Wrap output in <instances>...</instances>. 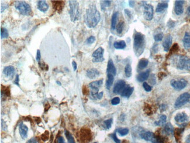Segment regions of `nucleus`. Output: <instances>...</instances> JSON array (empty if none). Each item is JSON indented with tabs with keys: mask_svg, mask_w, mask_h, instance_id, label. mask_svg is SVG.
<instances>
[{
	"mask_svg": "<svg viewBox=\"0 0 190 143\" xmlns=\"http://www.w3.org/2000/svg\"><path fill=\"white\" fill-rule=\"evenodd\" d=\"M101 15L94 4L89 6L84 15V22L86 25L90 28L96 27L99 23Z\"/></svg>",
	"mask_w": 190,
	"mask_h": 143,
	"instance_id": "1",
	"label": "nucleus"
},
{
	"mask_svg": "<svg viewBox=\"0 0 190 143\" xmlns=\"http://www.w3.org/2000/svg\"><path fill=\"white\" fill-rule=\"evenodd\" d=\"M145 38L143 34L135 32L134 36V50L136 56H140L145 48Z\"/></svg>",
	"mask_w": 190,
	"mask_h": 143,
	"instance_id": "2",
	"label": "nucleus"
},
{
	"mask_svg": "<svg viewBox=\"0 0 190 143\" xmlns=\"http://www.w3.org/2000/svg\"><path fill=\"white\" fill-rule=\"evenodd\" d=\"M173 64L177 69L190 71V58L184 55H176L173 58Z\"/></svg>",
	"mask_w": 190,
	"mask_h": 143,
	"instance_id": "3",
	"label": "nucleus"
},
{
	"mask_svg": "<svg viewBox=\"0 0 190 143\" xmlns=\"http://www.w3.org/2000/svg\"><path fill=\"white\" fill-rule=\"evenodd\" d=\"M69 14L72 22H75L80 18L79 4L77 1H69Z\"/></svg>",
	"mask_w": 190,
	"mask_h": 143,
	"instance_id": "4",
	"label": "nucleus"
},
{
	"mask_svg": "<svg viewBox=\"0 0 190 143\" xmlns=\"http://www.w3.org/2000/svg\"><path fill=\"white\" fill-rule=\"evenodd\" d=\"M15 8L20 14L23 15H29L32 12V9L29 4L23 1H18L15 3Z\"/></svg>",
	"mask_w": 190,
	"mask_h": 143,
	"instance_id": "5",
	"label": "nucleus"
},
{
	"mask_svg": "<svg viewBox=\"0 0 190 143\" xmlns=\"http://www.w3.org/2000/svg\"><path fill=\"white\" fill-rule=\"evenodd\" d=\"M170 84L175 90H181L187 86V81L184 79H180L179 80L173 79L170 82Z\"/></svg>",
	"mask_w": 190,
	"mask_h": 143,
	"instance_id": "6",
	"label": "nucleus"
},
{
	"mask_svg": "<svg viewBox=\"0 0 190 143\" xmlns=\"http://www.w3.org/2000/svg\"><path fill=\"white\" fill-rule=\"evenodd\" d=\"M104 49L101 48L99 47L96 50H95L92 55V62H101L104 61Z\"/></svg>",
	"mask_w": 190,
	"mask_h": 143,
	"instance_id": "7",
	"label": "nucleus"
},
{
	"mask_svg": "<svg viewBox=\"0 0 190 143\" xmlns=\"http://www.w3.org/2000/svg\"><path fill=\"white\" fill-rule=\"evenodd\" d=\"M143 16L146 20L151 21L153 17V7L151 5L149 4H144L143 6Z\"/></svg>",
	"mask_w": 190,
	"mask_h": 143,
	"instance_id": "8",
	"label": "nucleus"
},
{
	"mask_svg": "<svg viewBox=\"0 0 190 143\" xmlns=\"http://www.w3.org/2000/svg\"><path fill=\"white\" fill-rule=\"evenodd\" d=\"M190 95L188 93H184L181 94L176 100L174 106L176 108H179L188 102Z\"/></svg>",
	"mask_w": 190,
	"mask_h": 143,
	"instance_id": "9",
	"label": "nucleus"
},
{
	"mask_svg": "<svg viewBox=\"0 0 190 143\" xmlns=\"http://www.w3.org/2000/svg\"><path fill=\"white\" fill-rule=\"evenodd\" d=\"M126 83L123 80H118L115 84L113 92L115 94H120L123 90V89L125 88Z\"/></svg>",
	"mask_w": 190,
	"mask_h": 143,
	"instance_id": "10",
	"label": "nucleus"
},
{
	"mask_svg": "<svg viewBox=\"0 0 190 143\" xmlns=\"http://www.w3.org/2000/svg\"><path fill=\"white\" fill-rule=\"evenodd\" d=\"M184 1H180V0L176 1L174 6V12L176 15H180L183 13V5L184 4Z\"/></svg>",
	"mask_w": 190,
	"mask_h": 143,
	"instance_id": "11",
	"label": "nucleus"
},
{
	"mask_svg": "<svg viewBox=\"0 0 190 143\" xmlns=\"http://www.w3.org/2000/svg\"><path fill=\"white\" fill-rule=\"evenodd\" d=\"M139 136L140 137V138L146 141H151L154 136V134L150 131H145L143 130L139 133Z\"/></svg>",
	"mask_w": 190,
	"mask_h": 143,
	"instance_id": "12",
	"label": "nucleus"
},
{
	"mask_svg": "<svg viewBox=\"0 0 190 143\" xmlns=\"http://www.w3.org/2000/svg\"><path fill=\"white\" fill-rule=\"evenodd\" d=\"M172 42L173 37L171 35H168L165 37L163 42V46L165 51L168 52L170 50V48L172 44Z\"/></svg>",
	"mask_w": 190,
	"mask_h": 143,
	"instance_id": "13",
	"label": "nucleus"
},
{
	"mask_svg": "<svg viewBox=\"0 0 190 143\" xmlns=\"http://www.w3.org/2000/svg\"><path fill=\"white\" fill-rule=\"evenodd\" d=\"M174 120L178 123H183L188 121V117L186 113L182 112L176 114L174 117Z\"/></svg>",
	"mask_w": 190,
	"mask_h": 143,
	"instance_id": "14",
	"label": "nucleus"
},
{
	"mask_svg": "<svg viewBox=\"0 0 190 143\" xmlns=\"http://www.w3.org/2000/svg\"><path fill=\"white\" fill-rule=\"evenodd\" d=\"M134 90V88L133 87L130 86L129 85H127L126 86H125V88L123 89V90L121 92V93H120L121 96H122L123 97L128 98L132 95Z\"/></svg>",
	"mask_w": 190,
	"mask_h": 143,
	"instance_id": "15",
	"label": "nucleus"
},
{
	"mask_svg": "<svg viewBox=\"0 0 190 143\" xmlns=\"http://www.w3.org/2000/svg\"><path fill=\"white\" fill-rule=\"evenodd\" d=\"M107 72V74H111V75H114V76L116 74V69L114 65L113 61L111 59H110L108 61Z\"/></svg>",
	"mask_w": 190,
	"mask_h": 143,
	"instance_id": "16",
	"label": "nucleus"
},
{
	"mask_svg": "<svg viewBox=\"0 0 190 143\" xmlns=\"http://www.w3.org/2000/svg\"><path fill=\"white\" fill-rule=\"evenodd\" d=\"M87 76L91 79H96L100 76V72L95 68H91L87 70Z\"/></svg>",
	"mask_w": 190,
	"mask_h": 143,
	"instance_id": "17",
	"label": "nucleus"
},
{
	"mask_svg": "<svg viewBox=\"0 0 190 143\" xmlns=\"http://www.w3.org/2000/svg\"><path fill=\"white\" fill-rule=\"evenodd\" d=\"M28 131V127L26 125H25L23 123H21L19 124V134L23 139H25L27 137Z\"/></svg>",
	"mask_w": 190,
	"mask_h": 143,
	"instance_id": "18",
	"label": "nucleus"
},
{
	"mask_svg": "<svg viewBox=\"0 0 190 143\" xmlns=\"http://www.w3.org/2000/svg\"><path fill=\"white\" fill-rule=\"evenodd\" d=\"M37 7L38 9L43 12H46L49 9V5L46 1H43V0L38 1Z\"/></svg>",
	"mask_w": 190,
	"mask_h": 143,
	"instance_id": "19",
	"label": "nucleus"
},
{
	"mask_svg": "<svg viewBox=\"0 0 190 143\" xmlns=\"http://www.w3.org/2000/svg\"><path fill=\"white\" fill-rule=\"evenodd\" d=\"M3 73L6 77H13L15 73V68L12 66H8L4 68Z\"/></svg>",
	"mask_w": 190,
	"mask_h": 143,
	"instance_id": "20",
	"label": "nucleus"
},
{
	"mask_svg": "<svg viewBox=\"0 0 190 143\" xmlns=\"http://www.w3.org/2000/svg\"><path fill=\"white\" fill-rule=\"evenodd\" d=\"M149 73H150L149 70H147L145 72H141L137 76V80L139 82H145V80H146L148 79V77L149 76Z\"/></svg>",
	"mask_w": 190,
	"mask_h": 143,
	"instance_id": "21",
	"label": "nucleus"
},
{
	"mask_svg": "<svg viewBox=\"0 0 190 143\" xmlns=\"http://www.w3.org/2000/svg\"><path fill=\"white\" fill-rule=\"evenodd\" d=\"M183 45L185 49H188L190 48V34L186 32L184 34V37L182 39Z\"/></svg>",
	"mask_w": 190,
	"mask_h": 143,
	"instance_id": "22",
	"label": "nucleus"
},
{
	"mask_svg": "<svg viewBox=\"0 0 190 143\" xmlns=\"http://www.w3.org/2000/svg\"><path fill=\"white\" fill-rule=\"evenodd\" d=\"M168 3H162L158 4L157 6L156 9V12H162L166 10L168 8Z\"/></svg>",
	"mask_w": 190,
	"mask_h": 143,
	"instance_id": "23",
	"label": "nucleus"
},
{
	"mask_svg": "<svg viewBox=\"0 0 190 143\" xmlns=\"http://www.w3.org/2000/svg\"><path fill=\"white\" fill-rule=\"evenodd\" d=\"M114 80V76L111 74H107V79L106 81V88L107 89H110Z\"/></svg>",
	"mask_w": 190,
	"mask_h": 143,
	"instance_id": "24",
	"label": "nucleus"
},
{
	"mask_svg": "<svg viewBox=\"0 0 190 143\" xmlns=\"http://www.w3.org/2000/svg\"><path fill=\"white\" fill-rule=\"evenodd\" d=\"M174 128L171 123H169L165 125V128H164V131L166 134L172 135L174 134Z\"/></svg>",
	"mask_w": 190,
	"mask_h": 143,
	"instance_id": "25",
	"label": "nucleus"
},
{
	"mask_svg": "<svg viewBox=\"0 0 190 143\" xmlns=\"http://www.w3.org/2000/svg\"><path fill=\"white\" fill-rule=\"evenodd\" d=\"M118 12H115L113 14L111 18V30H114L116 27V22L118 21Z\"/></svg>",
	"mask_w": 190,
	"mask_h": 143,
	"instance_id": "26",
	"label": "nucleus"
},
{
	"mask_svg": "<svg viewBox=\"0 0 190 143\" xmlns=\"http://www.w3.org/2000/svg\"><path fill=\"white\" fill-rule=\"evenodd\" d=\"M148 64H149L148 59L146 58H142L139 62L138 66V70H142L145 69L148 65Z\"/></svg>",
	"mask_w": 190,
	"mask_h": 143,
	"instance_id": "27",
	"label": "nucleus"
},
{
	"mask_svg": "<svg viewBox=\"0 0 190 143\" xmlns=\"http://www.w3.org/2000/svg\"><path fill=\"white\" fill-rule=\"evenodd\" d=\"M103 80H99L97 81H94L89 84V87L90 88H97L99 89L100 86H101V85L103 84Z\"/></svg>",
	"mask_w": 190,
	"mask_h": 143,
	"instance_id": "28",
	"label": "nucleus"
},
{
	"mask_svg": "<svg viewBox=\"0 0 190 143\" xmlns=\"http://www.w3.org/2000/svg\"><path fill=\"white\" fill-rule=\"evenodd\" d=\"M126 43L124 41L115 42L114 44V46L116 49H123L126 48Z\"/></svg>",
	"mask_w": 190,
	"mask_h": 143,
	"instance_id": "29",
	"label": "nucleus"
},
{
	"mask_svg": "<svg viewBox=\"0 0 190 143\" xmlns=\"http://www.w3.org/2000/svg\"><path fill=\"white\" fill-rule=\"evenodd\" d=\"M183 130H184L182 128H177L174 131V135L176 140L177 142L180 141V140L181 139V134L183 132Z\"/></svg>",
	"mask_w": 190,
	"mask_h": 143,
	"instance_id": "30",
	"label": "nucleus"
},
{
	"mask_svg": "<svg viewBox=\"0 0 190 143\" xmlns=\"http://www.w3.org/2000/svg\"><path fill=\"white\" fill-rule=\"evenodd\" d=\"M125 73L127 77H130L132 76V67L130 64H127L125 68Z\"/></svg>",
	"mask_w": 190,
	"mask_h": 143,
	"instance_id": "31",
	"label": "nucleus"
},
{
	"mask_svg": "<svg viewBox=\"0 0 190 143\" xmlns=\"http://www.w3.org/2000/svg\"><path fill=\"white\" fill-rule=\"evenodd\" d=\"M166 120H167L166 116L164 115V114H163V115H162L160 117V119H159V121L155 122V124L157 126H163L166 123Z\"/></svg>",
	"mask_w": 190,
	"mask_h": 143,
	"instance_id": "32",
	"label": "nucleus"
},
{
	"mask_svg": "<svg viewBox=\"0 0 190 143\" xmlns=\"http://www.w3.org/2000/svg\"><path fill=\"white\" fill-rule=\"evenodd\" d=\"M124 26H125V23L123 21L120 22L118 24V25L116 27V32L118 34H121L122 33L123 29H124Z\"/></svg>",
	"mask_w": 190,
	"mask_h": 143,
	"instance_id": "33",
	"label": "nucleus"
},
{
	"mask_svg": "<svg viewBox=\"0 0 190 143\" xmlns=\"http://www.w3.org/2000/svg\"><path fill=\"white\" fill-rule=\"evenodd\" d=\"M117 132L120 136H125L129 133V129L127 128H120L118 129Z\"/></svg>",
	"mask_w": 190,
	"mask_h": 143,
	"instance_id": "34",
	"label": "nucleus"
},
{
	"mask_svg": "<svg viewBox=\"0 0 190 143\" xmlns=\"http://www.w3.org/2000/svg\"><path fill=\"white\" fill-rule=\"evenodd\" d=\"M65 135L68 140L69 143H76L72 135L67 130H65Z\"/></svg>",
	"mask_w": 190,
	"mask_h": 143,
	"instance_id": "35",
	"label": "nucleus"
},
{
	"mask_svg": "<svg viewBox=\"0 0 190 143\" xmlns=\"http://www.w3.org/2000/svg\"><path fill=\"white\" fill-rule=\"evenodd\" d=\"M8 37V32L5 28H1V39H6Z\"/></svg>",
	"mask_w": 190,
	"mask_h": 143,
	"instance_id": "36",
	"label": "nucleus"
},
{
	"mask_svg": "<svg viewBox=\"0 0 190 143\" xmlns=\"http://www.w3.org/2000/svg\"><path fill=\"white\" fill-rule=\"evenodd\" d=\"M112 123V119H109L104 122V124L107 129H109L111 128Z\"/></svg>",
	"mask_w": 190,
	"mask_h": 143,
	"instance_id": "37",
	"label": "nucleus"
},
{
	"mask_svg": "<svg viewBox=\"0 0 190 143\" xmlns=\"http://www.w3.org/2000/svg\"><path fill=\"white\" fill-rule=\"evenodd\" d=\"M111 1H102L101 5V8L103 10H104L106 7H109L111 6Z\"/></svg>",
	"mask_w": 190,
	"mask_h": 143,
	"instance_id": "38",
	"label": "nucleus"
},
{
	"mask_svg": "<svg viewBox=\"0 0 190 143\" xmlns=\"http://www.w3.org/2000/svg\"><path fill=\"white\" fill-rule=\"evenodd\" d=\"M163 34L162 33L156 34L154 36V39L156 42L161 41L163 39Z\"/></svg>",
	"mask_w": 190,
	"mask_h": 143,
	"instance_id": "39",
	"label": "nucleus"
},
{
	"mask_svg": "<svg viewBox=\"0 0 190 143\" xmlns=\"http://www.w3.org/2000/svg\"><path fill=\"white\" fill-rule=\"evenodd\" d=\"M95 41H96V38H95V37L91 36L87 39L86 43L88 45H91V44H92Z\"/></svg>",
	"mask_w": 190,
	"mask_h": 143,
	"instance_id": "40",
	"label": "nucleus"
},
{
	"mask_svg": "<svg viewBox=\"0 0 190 143\" xmlns=\"http://www.w3.org/2000/svg\"><path fill=\"white\" fill-rule=\"evenodd\" d=\"M143 86L144 89L147 92H150L151 90V87L150 86H149V84H148L146 82H144L143 83Z\"/></svg>",
	"mask_w": 190,
	"mask_h": 143,
	"instance_id": "41",
	"label": "nucleus"
},
{
	"mask_svg": "<svg viewBox=\"0 0 190 143\" xmlns=\"http://www.w3.org/2000/svg\"><path fill=\"white\" fill-rule=\"evenodd\" d=\"M120 103V99L118 97H114L112 100H111V104L112 105H117L118 104H119Z\"/></svg>",
	"mask_w": 190,
	"mask_h": 143,
	"instance_id": "42",
	"label": "nucleus"
},
{
	"mask_svg": "<svg viewBox=\"0 0 190 143\" xmlns=\"http://www.w3.org/2000/svg\"><path fill=\"white\" fill-rule=\"evenodd\" d=\"M110 136L114 140V141L115 142V143H120V140L118 138V137H117V136L116 135V133L112 134Z\"/></svg>",
	"mask_w": 190,
	"mask_h": 143,
	"instance_id": "43",
	"label": "nucleus"
},
{
	"mask_svg": "<svg viewBox=\"0 0 190 143\" xmlns=\"http://www.w3.org/2000/svg\"><path fill=\"white\" fill-rule=\"evenodd\" d=\"M124 12H125L126 16L129 19H131V18H132V15L131 12L129 10H128V9H125V10H124Z\"/></svg>",
	"mask_w": 190,
	"mask_h": 143,
	"instance_id": "44",
	"label": "nucleus"
},
{
	"mask_svg": "<svg viewBox=\"0 0 190 143\" xmlns=\"http://www.w3.org/2000/svg\"><path fill=\"white\" fill-rule=\"evenodd\" d=\"M41 51L40 50H37V53H36V61L38 62H39L40 60H41Z\"/></svg>",
	"mask_w": 190,
	"mask_h": 143,
	"instance_id": "45",
	"label": "nucleus"
},
{
	"mask_svg": "<svg viewBox=\"0 0 190 143\" xmlns=\"http://www.w3.org/2000/svg\"><path fill=\"white\" fill-rule=\"evenodd\" d=\"M167 25H168V27L170 28H173L175 26V22L173 21H169L167 23Z\"/></svg>",
	"mask_w": 190,
	"mask_h": 143,
	"instance_id": "46",
	"label": "nucleus"
},
{
	"mask_svg": "<svg viewBox=\"0 0 190 143\" xmlns=\"http://www.w3.org/2000/svg\"><path fill=\"white\" fill-rule=\"evenodd\" d=\"M19 75H17L16 76V78L14 80V83L17 85V86H19Z\"/></svg>",
	"mask_w": 190,
	"mask_h": 143,
	"instance_id": "47",
	"label": "nucleus"
},
{
	"mask_svg": "<svg viewBox=\"0 0 190 143\" xmlns=\"http://www.w3.org/2000/svg\"><path fill=\"white\" fill-rule=\"evenodd\" d=\"M57 143H65V141L62 137H59L57 139Z\"/></svg>",
	"mask_w": 190,
	"mask_h": 143,
	"instance_id": "48",
	"label": "nucleus"
},
{
	"mask_svg": "<svg viewBox=\"0 0 190 143\" xmlns=\"http://www.w3.org/2000/svg\"><path fill=\"white\" fill-rule=\"evenodd\" d=\"M27 143H38V141L35 138H31L29 140H28Z\"/></svg>",
	"mask_w": 190,
	"mask_h": 143,
	"instance_id": "49",
	"label": "nucleus"
},
{
	"mask_svg": "<svg viewBox=\"0 0 190 143\" xmlns=\"http://www.w3.org/2000/svg\"><path fill=\"white\" fill-rule=\"evenodd\" d=\"M72 66L74 68V70H76L77 69V64L75 61H73L72 62Z\"/></svg>",
	"mask_w": 190,
	"mask_h": 143,
	"instance_id": "50",
	"label": "nucleus"
},
{
	"mask_svg": "<svg viewBox=\"0 0 190 143\" xmlns=\"http://www.w3.org/2000/svg\"><path fill=\"white\" fill-rule=\"evenodd\" d=\"M129 6L131 7H134V5H135V1H129Z\"/></svg>",
	"mask_w": 190,
	"mask_h": 143,
	"instance_id": "51",
	"label": "nucleus"
},
{
	"mask_svg": "<svg viewBox=\"0 0 190 143\" xmlns=\"http://www.w3.org/2000/svg\"><path fill=\"white\" fill-rule=\"evenodd\" d=\"M103 92H101V93H99V94H98V97H97V99H102V97H103Z\"/></svg>",
	"mask_w": 190,
	"mask_h": 143,
	"instance_id": "52",
	"label": "nucleus"
},
{
	"mask_svg": "<svg viewBox=\"0 0 190 143\" xmlns=\"http://www.w3.org/2000/svg\"><path fill=\"white\" fill-rule=\"evenodd\" d=\"M186 143H190V134L187 136L186 140H185Z\"/></svg>",
	"mask_w": 190,
	"mask_h": 143,
	"instance_id": "53",
	"label": "nucleus"
},
{
	"mask_svg": "<svg viewBox=\"0 0 190 143\" xmlns=\"http://www.w3.org/2000/svg\"><path fill=\"white\" fill-rule=\"evenodd\" d=\"M151 142H152V143H160V142H158V141L156 140L154 136V137H153V138Z\"/></svg>",
	"mask_w": 190,
	"mask_h": 143,
	"instance_id": "54",
	"label": "nucleus"
},
{
	"mask_svg": "<svg viewBox=\"0 0 190 143\" xmlns=\"http://www.w3.org/2000/svg\"><path fill=\"white\" fill-rule=\"evenodd\" d=\"M187 15L190 16V6L188 7L187 10Z\"/></svg>",
	"mask_w": 190,
	"mask_h": 143,
	"instance_id": "55",
	"label": "nucleus"
},
{
	"mask_svg": "<svg viewBox=\"0 0 190 143\" xmlns=\"http://www.w3.org/2000/svg\"><path fill=\"white\" fill-rule=\"evenodd\" d=\"M188 102L190 103V96H189V99H188Z\"/></svg>",
	"mask_w": 190,
	"mask_h": 143,
	"instance_id": "56",
	"label": "nucleus"
},
{
	"mask_svg": "<svg viewBox=\"0 0 190 143\" xmlns=\"http://www.w3.org/2000/svg\"><path fill=\"white\" fill-rule=\"evenodd\" d=\"M94 143H97V142H94Z\"/></svg>",
	"mask_w": 190,
	"mask_h": 143,
	"instance_id": "57",
	"label": "nucleus"
}]
</instances>
